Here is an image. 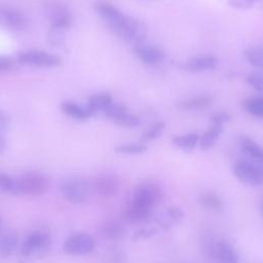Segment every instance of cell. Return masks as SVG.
Masks as SVG:
<instances>
[{"mask_svg": "<svg viewBox=\"0 0 263 263\" xmlns=\"http://www.w3.org/2000/svg\"><path fill=\"white\" fill-rule=\"evenodd\" d=\"M161 189L154 183H142L138 185L126 208V219L130 223L148 221L152 216L153 208L161 199Z\"/></svg>", "mask_w": 263, "mask_h": 263, "instance_id": "6da1fadb", "label": "cell"}, {"mask_svg": "<svg viewBox=\"0 0 263 263\" xmlns=\"http://www.w3.org/2000/svg\"><path fill=\"white\" fill-rule=\"evenodd\" d=\"M49 180L40 173H27L14 180L11 193L16 195H39L48 191Z\"/></svg>", "mask_w": 263, "mask_h": 263, "instance_id": "7a4b0ae2", "label": "cell"}, {"mask_svg": "<svg viewBox=\"0 0 263 263\" xmlns=\"http://www.w3.org/2000/svg\"><path fill=\"white\" fill-rule=\"evenodd\" d=\"M90 184L82 177H68L60 184V191L62 195L72 203L84 202L90 192Z\"/></svg>", "mask_w": 263, "mask_h": 263, "instance_id": "3957f363", "label": "cell"}, {"mask_svg": "<svg viewBox=\"0 0 263 263\" xmlns=\"http://www.w3.org/2000/svg\"><path fill=\"white\" fill-rule=\"evenodd\" d=\"M121 39L135 44L144 41L147 34L146 25L135 17L124 15L122 21L111 29Z\"/></svg>", "mask_w": 263, "mask_h": 263, "instance_id": "277c9868", "label": "cell"}, {"mask_svg": "<svg viewBox=\"0 0 263 263\" xmlns=\"http://www.w3.org/2000/svg\"><path fill=\"white\" fill-rule=\"evenodd\" d=\"M43 12L50 27L67 30L72 25V13L69 7L58 0H48L43 4Z\"/></svg>", "mask_w": 263, "mask_h": 263, "instance_id": "5b68a950", "label": "cell"}, {"mask_svg": "<svg viewBox=\"0 0 263 263\" xmlns=\"http://www.w3.org/2000/svg\"><path fill=\"white\" fill-rule=\"evenodd\" d=\"M17 62L22 65L31 67L54 68L62 63V59L58 54L45 50L30 49L20 52L17 55Z\"/></svg>", "mask_w": 263, "mask_h": 263, "instance_id": "8992f818", "label": "cell"}, {"mask_svg": "<svg viewBox=\"0 0 263 263\" xmlns=\"http://www.w3.org/2000/svg\"><path fill=\"white\" fill-rule=\"evenodd\" d=\"M51 246V237L43 231H35L29 234L22 243L21 256L25 259L36 255L45 254Z\"/></svg>", "mask_w": 263, "mask_h": 263, "instance_id": "52a82bcc", "label": "cell"}, {"mask_svg": "<svg viewBox=\"0 0 263 263\" xmlns=\"http://www.w3.org/2000/svg\"><path fill=\"white\" fill-rule=\"evenodd\" d=\"M233 175L242 183L250 186L258 187L263 185L262 167L249 160H238L232 167Z\"/></svg>", "mask_w": 263, "mask_h": 263, "instance_id": "ba28073f", "label": "cell"}, {"mask_svg": "<svg viewBox=\"0 0 263 263\" xmlns=\"http://www.w3.org/2000/svg\"><path fill=\"white\" fill-rule=\"evenodd\" d=\"M96 241L88 233H76L68 237L63 245V250L69 255H86L95 250Z\"/></svg>", "mask_w": 263, "mask_h": 263, "instance_id": "9c48e42d", "label": "cell"}, {"mask_svg": "<svg viewBox=\"0 0 263 263\" xmlns=\"http://www.w3.org/2000/svg\"><path fill=\"white\" fill-rule=\"evenodd\" d=\"M111 121L117 125L124 127H135L139 125L140 119L138 116L130 113L126 106L121 103L112 102L103 112Z\"/></svg>", "mask_w": 263, "mask_h": 263, "instance_id": "30bf717a", "label": "cell"}, {"mask_svg": "<svg viewBox=\"0 0 263 263\" xmlns=\"http://www.w3.org/2000/svg\"><path fill=\"white\" fill-rule=\"evenodd\" d=\"M119 180L111 173H102L98 175L92 183L95 192L104 198H112L119 192Z\"/></svg>", "mask_w": 263, "mask_h": 263, "instance_id": "8fae6325", "label": "cell"}, {"mask_svg": "<svg viewBox=\"0 0 263 263\" xmlns=\"http://www.w3.org/2000/svg\"><path fill=\"white\" fill-rule=\"evenodd\" d=\"M134 52L140 61L147 65H157L165 58L164 50L160 46L145 41L135 44Z\"/></svg>", "mask_w": 263, "mask_h": 263, "instance_id": "7c38bea8", "label": "cell"}, {"mask_svg": "<svg viewBox=\"0 0 263 263\" xmlns=\"http://www.w3.org/2000/svg\"><path fill=\"white\" fill-rule=\"evenodd\" d=\"M93 7L97 13L106 22V24L109 26L110 29L118 25L125 15L119 9H117L113 4L105 0L96 1Z\"/></svg>", "mask_w": 263, "mask_h": 263, "instance_id": "4fadbf2b", "label": "cell"}, {"mask_svg": "<svg viewBox=\"0 0 263 263\" xmlns=\"http://www.w3.org/2000/svg\"><path fill=\"white\" fill-rule=\"evenodd\" d=\"M1 17L5 26L13 31H22L26 29L29 24V20L26 14L15 7L2 8Z\"/></svg>", "mask_w": 263, "mask_h": 263, "instance_id": "5bb4252c", "label": "cell"}, {"mask_svg": "<svg viewBox=\"0 0 263 263\" xmlns=\"http://www.w3.org/2000/svg\"><path fill=\"white\" fill-rule=\"evenodd\" d=\"M238 144L242 153L252 159V162L259 165L263 162V149L254 140L247 136H240Z\"/></svg>", "mask_w": 263, "mask_h": 263, "instance_id": "9a60e30c", "label": "cell"}, {"mask_svg": "<svg viewBox=\"0 0 263 263\" xmlns=\"http://www.w3.org/2000/svg\"><path fill=\"white\" fill-rule=\"evenodd\" d=\"M218 60L214 55H199L189 59L184 67L192 72H201L213 70L217 67Z\"/></svg>", "mask_w": 263, "mask_h": 263, "instance_id": "2e32d148", "label": "cell"}, {"mask_svg": "<svg viewBox=\"0 0 263 263\" xmlns=\"http://www.w3.org/2000/svg\"><path fill=\"white\" fill-rule=\"evenodd\" d=\"M112 102L113 100L111 95L107 91H102V92H98L96 95L90 96L85 107L87 108V110L92 116L93 114L99 112L103 113Z\"/></svg>", "mask_w": 263, "mask_h": 263, "instance_id": "e0dca14e", "label": "cell"}, {"mask_svg": "<svg viewBox=\"0 0 263 263\" xmlns=\"http://www.w3.org/2000/svg\"><path fill=\"white\" fill-rule=\"evenodd\" d=\"M61 110L69 117L79 121L87 120L91 116V114L89 113V111L85 106L82 107L78 103L70 100L63 101L61 103Z\"/></svg>", "mask_w": 263, "mask_h": 263, "instance_id": "ac0fdd59", "label": "cell"}, {"mask_svg": "<svg viewBox=\"0 0 263 263\" xmlns=\"http://www.w3.org/2000/svg\"><path fill=\"white\" fill-rule=\"evenodd\" d=\"M18 241L17 232L14 229H6L0 233V256H10L16 249Z\"/></svg>", "mask_w": 263, "mask_h": 263, "instance_id": "d6986e66", "label": "cell"}, {"mask_svg": "<svg viewBox=\"0 0 263 263\" xmlns=\"http://www.w3.org/2000/svg\"><path fill=\"white\" fill-rule=\"evenodd\" d=\"M214 255L220 263H239L238 256L233 247L224 240H220L216 243Z\"/></svg>", "mask_w": 263, "mask_h": 263, "instance_id": "ffe728a7", "label": "cell"}, {"mask_svg": "<svg viewBox=\"0 0 263 263\" xmlns=\"http://www.w3.org/2000/svg\"><path fill=\"white\" fill-rule=\"evenodd\" d=\"M125 231V227L122 222L111 219L104 222L100 228V234L106 239H117L120 238Z\"/></svg>", "mask_w": 263, "mask_h": 263, "instance_id": "44dd1931", "label": "cell"}, {"mask_svg": "<svg viewBox=\"0 0 263 263\" xmlns=\"http://www.w3.org/2000/svg\"><path fill=\"white\" fill-rule=\"evenodd\" d=\"M212 103V98L209 96H196L178 103L177 107L183 111H196L208 108Z\"/></svg>", "mask_w": 263, "mask_h": 263, "instance_id": "7402d4cb", "label": "cell"}, {"mask_svg": "<svg viewBox=\"0 0 263 263\" xmlns=\"http://www.w3.org/2000/svg\"><path fill=\"white\" fill-rule=\"evenodd\" d=\"M199 204L213 212H221L223 210V201L219 195L212 191H203L198 195Z\"/></svg>", "mask_w": 263, "mask_h": 263, "instance_id": "603a6c76", "label": "cell"}, {"mask_svg": "<svg viewBox=\"0 0 263 263\" xmlns=\"http://www.w3.org/2000/svg\"><path fill=\"white\" fill-rule=\"evenodd\" d=\"M222 125L219 124H212L211 127H209L202 136L199 138V146L202 150H209L211 149L219 139L221 133H222Z\"/></svg>", "mask_w": 263, "mask_h": 263, "instance_id": "cb8c5ba5", "label": "cell"}, {"mask_svg": "<svg viewBox=\"0 0 263 263\" xmlns=\"http://www.w3.org/2000/svg\"><path fill=\"white\" fill-rule=\"evenodd\" d=\"M243 57L253 67L263 69V45L248 46L243 50Z\"/></svg>", "mask_w": 263, "mask_h": 263, "instance_id": "d4e9b609", "label": "cell"}, {"mask_svg": "<svg viewBox=\"0 0 263 263\" xmlns=\"http://www.w3.org/2000/svg\"><path fill=\"white\" fill-rule=\"evenodd\" d=\"M198 142L199 136L196 133H189L186 135L176 136L173 138V144L186 152L191 151Z\"/></svg>", "mask_w": 263, "mask_h": 263, "instance_id": "484cf974", "label": "cell"}, {"mask_svg": "<svg viewBox=\"0 0 263 263\" xmlns=\"http://www.w3.org/2000/svg\"><path fill=\"white\" fill-rule=\"evenodd\" d=\"M47 41L51 44V46L57 48H65L67 44L66 38V30L50 27L47 32Z\"/></svg>", "mask_w": 263, "mask_h": 263, "instance_id": "4316f807", "label": "cell"}, {"mask_svg": "<svg viewBox=\"0 0 263 263\" xmlns=\"http://www.w3.org/2000/svg\"><path fill=\"white\" fill-rule=\"evenodd\" d=\"M242 107L247 113L256 117H263V97L249 98L242 103Z\"/></svg>", "mask_w": 263, "mask_h": 263, "instance_id": "83f0119b", "label": "cell"}, {"mask_svg": "<svg viewBox=\"0 0 263 263\" xmlns=\"http://www.w3.org/2000/svg\"><path fill=\"white\" fill-rule=\"evenodd\" d=\"M164 127H165V124H164L163 121H156V122H154L141 136V138H140L141 143L144 144V143H147V142H150V141H153V140L157 139L161 135V133L163 132Z\"/></svg>", "mask_w": 263, "mask_h": 263, "instance_id": "f1b7e54d", "label": "cell"}, {"mask_svg": "<svg viewBox=\"0 0 263 263\" xmlns=\"http://www.w3.org/2000/svg\"><path fill=\"white\" fill-rule=\"evenodd\" d=\"M115 152L119 154H126V155H137L142 154L147 150V147L143 143L138 144H124L115 147Z\"/></svg>", "mask_w": 263, "mask_h": 263, "instance_id": "f546056e", "label": "cell"}, {"mask_svg": "<svg viewBox=\"0 0 263 263\" xmlns=\"http://www.w3.org/2000/svg\"><path fill=\"white\" fill-rule=\"evenodd\" d=\"M106 263H125V253L120 249H110L105 254Z\"/></svg>", "mask_w": 263, "mask_h": 263, "instance_id": "4dcf8cb0", "label": "cell"}, {"mask_svg": "<svg viewBox=\"0 0 263 263\" xmlns=\"http://www.w3.org/2000/svg\"><path fill=\"white\" fill-rule=\"evenodd\" d=\"M248 83L257 91L263 93V72H252L247 77Z\"/></svg>", "mask_w": 263, "mask_h": 263, "instance_id": "1f68e13d", "label": "cell"}, {"mask_svg": "<svg viewBox=\"0 0 263 263\" xmlns=\"http://www.w3.org/2000/svg\"><path fill=\"white\" fill-rule=\"evenodd\" d=\"M164 214L171 220L173 225L180 223L184 218V212L181 210V208H179L177 205H172V206L167 208Z\"/></svg>", "mask_w": 263, "mask_h": 263, "instance_id": "d6a6232c", "label": "cell"}, {"mask_svg": "<svg viewBox=\"0 0 263 263\" xmlns=\"http://www.w3.org/2000/svg\"><path fill=\"white\" fill-rule=\"evenodd\" d=\"M158 232L157 228H142L137 230L134 234H133V240L134 241H139V240H143V239H148L150 237H153L154 235H156Z\"/></svg>", "mask_w": 263, "mask_h": 263, "instance_id": "836d02e7", "label": "cell"}, {"mask_svg": "<svg viewBox=\"0 0 263 263\" xmlns=\"http://www.w3.org/2000/svg\"><path fill=\"white\" fill-rule=\"evenodd\" d=\"M210 119L212 121V124H219L222 125L225 122H228L231 120V115L228 112L225 111H220V112H215L210 116Z\"/></svg>", "mask_w": 263, "mask_h": 263, "instance_id": "e575fe53", "label": "cell"}, {"mask_svg": "<svg viewBox=\"0 0 263 263\" xmlns=\"http://www.w3.org/2000/svg\"><path fill=\"white\" fill-rule=\"evenodd\" d=\"M14 179L6 174H0V192H10L12 190Z\"/></svg>", "mask_w": 263, "mask_h": 263, "instance_id": "d590c367", "label": "cell"}, {"mask_svg": "<svg viewBox=\"0 0 263 263\" xmlns=\"http://www.w3.org/2000/svg\"><path fill=\"white\" fill-rule=\"evenodd\" d=\"M14 65L15 60H13L11 57L0 55V72L9 71L14 67Z\"/></svg>", "mask_w": 263, "mask_h": 263, "instance_id": "8d00e7d4", "label": "cell"}, {"mask_svg": "<svg viewBox=\"0 0 263 263\" xmlns=\"http://www.w3.org/2000/svg\"><path fill=\"white\" fill-rule=\"evenodd\" d=\"M9 126V120L7 115L0 110V135L5 133L8 129Z\"/></svg>", "mask_w": 263, "mask_h": 263, "instance_id": "74e56055", "label": "cell"}, {"mask_svg": "<svg viewBox=\"0 0 263 263\" xmlns=\"http://www.w3.org/2000/svg\"><path fill=\"white\" fill-rule=\"evenodd\" d=\"M229 5L235 8H249L252 6V4H250L249 2H247L246 0H229Z\"/></svg>", "mask_w": 263, "mask_h": 263, "instance_id": "f35d334b", "label": "cell"}, {"mask_svg": "<svg viewBox=\"0 0 263 263\" xmlns=\"http://www.w3.org/2000/svg\"><path fill=\"white\" fill-rule=\"evenodd\" d=\"M5 149H6V140L2 135H0V154L3 153Z\"/></svg>", "mask_w": 263, "mask_h": 263, "instance_id": "ab89813d", "label": "cell"}, {"mask_svg": "<svg viewBox=\"0 0 263 263\" xmlns=\"http://www.w3.org/2000/svg\"><path fill=\"white\" fill-rule=\"evenodd\" d=\"M246 1H247V2H249L250 4H252V3H253L254 1H256V0H246Z\"/></svg>", "mask_w": 263, "mask_h": 263, "instance_id": "60d3db41", "label": "cell"}, {"mask_svg": "<svg viewBox=\"0 0 263 263\" xmlns=\"http://www.w3.org/2000/svg\"><path fill=\"white\" fill-rule=\"evenodd\" d=\"M261 211H262V215H263V200H262V204H261Z\"/></svg>", "mask_w": 263, "mask_h": 263, "instance_id": "b9f144b4", "label": "cell"}, {"mask_svg": "<svg viewBox=\"0 0 263 263\" xmlns=\"http://www.w3.org/2000/svg\"><path fill=\"white\" fill-rule=\"evenodd\" d=\"M260 166H261V167H262V170H263V162L260 164Z\"/></svg>", "mask_w": 263, "mask_h": 263, "instance_id": "7bdbcfd3", "label": "cell"}, {"mask_svg": "<svg viewBox=\"0 0 263 263\" xmlns=\"http://www.w3.org/2000/svg\"><path fill=\"white\" fill-rule=\"evenodd\" d=\"M0 227H1V218H0Z\"/></svg>", "mask_w": 263, "mask_h": 263, "instance_id": "ee69618b", "label": "cell"}]
</instances>
